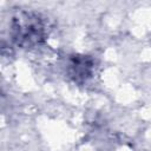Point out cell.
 Instances as JSON below:
<instances>
[{
  "instance_id": "cell-2",
  "label": "cell",
  "mask_w": 151,
  "mask_h": 151,
  "mask_svg": "<svg viewBox=\"0 0 151 151\" xmlns=\"http://www.w3.org/2000/svg\"><path fill=\"white\" fill-rule=\"evenodd\" d=\"M94 71V60L90 55L74 54L70 57L67 64V74L77 84L87 81Z\"/></svg>"
},
{
  "instance_id": "cell-1",
  "label": "cell",
  "mask_w": 151,
  "mask_h": 151,
  "mask_svg": "<svg viewBox=\"0 0 151 151\" xmlns=\"http://www.w3.org/2000/svg\"><path fill=\"white\" fill-rule=\"evenodd\" d=\"M9 34L13 44L18 47H38L47 38L45 18L33 11H21L12 18Z\"/></svg>"
}]
</instances>
